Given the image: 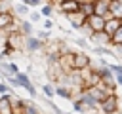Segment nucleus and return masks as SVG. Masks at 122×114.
Returning a JSON list of instances; mask_svg holds the SVG:
<instances>
[{"label":"nucleus","mask_w":122,"mask_h":114,"mask_svg":"<svg viewBox=\"0 0 122 114\" xmlns=\"http://www.w3.org/2000/svg\"><path fill=\"white\" fill-rule=\"evenodd\" d=\"M8 84L11 87H23L30 97H38V91H36V87H34V84H32V80H30V76L27 72H21L19 70L15 76H10L8 78Z\"/></svg>","instance_id":"obj_1"},{"label":"nucleus","mask_w":122,"mask_h":114,"mask_svg":"<svg viewBox=\"0 0 122 114\" xmlns=\"http://www.w3.org/2000/svg\"><path fill=\"white\" fill-rule=\"evenodd\" d=\"M99 110H101L103 114H118V112H120V101H118V95H116V93H109L107 99L101 101Z\"/></svg>","instance_id":"obj_2"},{"label":"nucleus","mask_w":122,"mask_h":114,"mask_svg":"<svg viewBox=\"0 0 122 114\" xmlns=\"http://www.w3.org/2000/svg\"><path fill=\"white\" fill-rule=\"evenodd\" d=\"M44 46H46V42L38 40L36 34H30V36H25L23 51H29V53H42V51H44Z\"/></svg>","instance_id":"obj_3"},{"label":"nucleus","mask_w":122,"mask_h":114,"mask_svg":"<svg viewBox=\"0 0 122 114\" xmlns=\"http://www.w3.org/2000/svg\"><path fill=\"white\" fill-rule=\"evenodd\" d=\"M92 66V57L86 51H74V70H86Z\"/></svg>","instance_id":"obj_4"},{"label":"nucleus","mask_w":122,"mask_h":114,"mask_svg":"<svg viewBox=\"0 0 122 114\" xmlns=\"http://www.w3.org/2000/svg\"><path fill=\"white\" fill-rule=\"evenodd\" d=\"M65 17H67L71 28H74V30H80V27H82V25L86 23V19H88V15H84L82 11H74V13H69V15H65Z\"/></svg>","instance_id":"obj_5"},{"label":"nucleus","mask_w":122,"mask_h":114,"mask_svg":"<svg viewBox=\"0 0 122 114\" xmlns=\"http://www.w3.org/2000/svg\"><path fill=\"white\" fill-rule=\"evenodd\" d=\"M0 114H15V108H13V95H11V93L0 95Z\"/></svg>","instance_id":"obj_6"},{"label":"nucleus","mask_w":122,"mask_h":114,"mask_svg":"<svg viewBox=\"0 0 122 114\" xmlns=\"http://www.w3.org/2000/svg\"><path fill=\"white\" fill-rule=\"evenodd\" d=\"M105 17L103 15H97V13H92V15H88V19H86V23L92 27V30L93 32H97V30H105Z\"/></svg>","instance_id":"obj_7"},{"label":"nucleus","mask_w":122,"mask_h":114,"mask_svg":"<svg viewBox=\"0 0 122 114\" xmlns=\"http://www.w3.org/2000/svg\"><path fill=\"white\" fill-rule=\"evenodd\" d=\"M57 8H59V11H61L63 15H69V13L80 11V0H65V2H61Z\"/></svg>","instance_id":"obj_8"},{"label":"nucleus","mask_w":122,"mask_h":114,"mask_svg":"<svg viewBox=\"0 0 122 114\" xmlns=\"http://www.w3.org/2000/svg\"><path fill=\"white\" fill-rule=\"evenodd\" d=\"M19 72V66L17 63H11V61H0V74L10 78V76H15Z\"/></svg>","instance_id":"obj_9"},{"label":"nucleus","mask_w":122,"mask_h":114,"mask_svg":"<svg viewBox=\"0 0 122 114\" xmlns=\"http://www.w3.org/2000/svg\"><path fill=\"white\" fill-rule=\"evenodd\" d=\"M95 46H111V34L107 30H97L93 32V36L90 38Z\"/></svg>","instance_id":"obj_10"},{"label":"nucleus","mask_w":122,"mask_h":114,"mask_svg":"<svg viewBox=\"0 0 122 114\" xmlns=\"http://www.w3.org/2000/svg\"><path fill=\"white\" fill-rule=\"evenodd\" d=\"M93 13L103 15L105 19H109V17H111V11H109V0H93Z\"/></svg>","instance_id":"obj_11"},{"label":"nucleus","mask_w":122,"mask_h":114,"mask_svg":"<svg viewBox=\"0 0 122 114\" xmlns=\"http://www.w3.org/2000/svg\"><path fill=\"white\" fill-rule=\"evenodd\" d=\"M17 27H19V32H21L23 36H30V34H34L32 23L27 21L25 17H17Z\"/></svg>","instance_id":"obj_12"},{"label":"nucleus","mask_w":122,"mask_h":114,"mask_svg":"<svg viewBox=\"0 0 122 114\" xmlns=\"http://www.w3.org/2000/svg\"><path fill=\"white\" fill-rule=\"evenodd\" d=\"M17 21V17L13 15V11H6V13H0V30H6L10 25H13Z\"/></svg>","instance_id":"obj_13"},{"label":"nucleus","mask_w":122,"mask_h":114,"mask_svg":"<svg viewBox=\"0 0 122 114\" xmlns=\"http://www.w3.org/2000/svg\"><path fill=\"white\" fill-rule=\"evenodd\" d=\"M11 11H13L15 17H27V15L30 13V8H29L25 2H17V4H13Z\"/></svg>","instance_id":"obj_14"},{"label":"nucleus","mask_w":122,"mask_h":114,"mask_svg":"<svg viewBox=\"0 0 122 114\" xmlns=\"http://www.w3.org/2000/svg\"><path fill=\"white\" fill-rule=\"evenodd\" d=\"M120 27H122V21H120L118 17H109V19L105 21V30H107L109 34H114Z\"/></svg>","instance_id":"obj_15"},{"label":"nucleus","mask_w":122,"mask_h":114,"mask_svg":"<svg viewBox=\"0 0 122 114\" xmlns=\"http://www.w3.org/2000/svg\"><path fill=\"white\" fill-rule=\"evenodd\" d=\"M72 110L74 112H78V114H90L92 112V108L80 99V97H76V99H72Z\"/></svg>","instance_id":"obj_16"},{"label":"nucleus","mask_w":122,"mask_h":114,"mask_svg":"<svg viewBox=\"0 0 122 114\" xmlns=\"http://www.w3.org/2000/svg\"><path fill=\"white\" fill-rule=\"evenodd\" d=\"M109 11L111 17L122 19V0H109Z\"/></svg>","instance_id":"obj_17"},{"label":"nucleus","mask_w":122,"mask_h":114,"mask_svg":"<svg viewBox=\"0 0 122 114\" xmlns=\"http://www.w3.org/2000/svg\"><path fill=\"white\" fill-rule=\"evenodd\" d=\"M42 93H44L46 99H53V97H55V84L44 82V84H42Z\"/></svg>","instance_id":"obj_18"},{"label":"nucleus","mask_w":122,"mask_h":114,"mask_svg":"<svg viewBox=\"0 0 122 114\" xmlns=\"http://www.w3.org/2000/svg\"><path fill=\"white\" fill-rule=\"evenodd\" d=\"M38 11H40V15H42V17H51V15H53V11H55V6H53L51 2H46V4H42V6H40V10H38Z\"/></svg>","instance_id":"obj_19"},{"label":"nucleus","mask_w":122,"mask_h":114,"mask_svg":"<svg viewBox=\"0 0 122 114\" xmlns=\"http://www.w3.org/2000/svg\"><path fill=\"white\" fill-rule=\"evenodd\" d=\"M34 34H36V38H38V40H42V42H48V40H50V36H51V32H50V30H46V28H40V30H36Z\"/></svg>","instance_id":"obj_20"},{"label":"nucleus","mask_w":122,"mask_h":114,"mask_svg":"<svg viewBox=\"0 0 122 114\" xmlns=\"http://www.w3.org/2000/svg\"><path fill=\"white\" fill-rule=\"evenodd\" d=\"M116 44H122V27L114 34H111V46H116Z\"/></svg>","instance_id":"obj_21"},{"label":"nucleus","mask_w":122,"mask_h":114,"mask_svg":"<svg viewBox=\"0 0 122 114\" xmlns=\"http://www.w3.org/2000/svg\"><path fill=\"white\" fill-rule=\"evenodd\" d=\"M78 32H82V34H84V38H88V40L93 36V30H92V27H90L88 23H84V25L80 27V30H78Z\"/></svg>","instance_id":"obj_22"},{"label":"nucleus","mask_w":122,"mask_h":114,"mask_svg":"<svg viewBox=\"0 0 122 114\" xmlns=\"http://www.w3.org/2000/svg\"><path fill=\"white\" fill-rule=\"evenodd\" d=\"M13 4L10 0H0V13H6V11H11Z\"/></svg>","instance_id":"obj_23"},{"label":"nucleus","mask_w":122,"mask_h":114,"mask_svg":"<svg viewBox=\"0 0 122 114\" xmlns=\"http://www.w3.org/2000/svg\"><path fill=\"white\" fill-rule=\"evenodd\" d=\"M74 42H76V46H78V48H84V49H88V48H90V42H88V38H84V36H78Z\"/></svg>","instance_id":"obj_24"},{"label":"nucleus","mask_w":122,"mask_h":114,"mask_svg":"<svg viewBox=\"0 0 122 114\" xmlns=\"http://www.w3.org/2000/svg\"><path fill=\"white\" fill-rule=\"evenodd\" d=\"M40 19H42L40 11H32V10H30V13H29V21H30V23H36V21H40Z\"/></svg>","instance_id":"obj_25"},{"label":"nucleus","mask_w":122,"mask_h":114,"mask_svg":"<svg viewBox=\"0 0 122 114\" xmlns=\"http://www.w3.org/2000/svg\"><path fill=\"white\" fill-rule=\"evenodd\" d=\"M109 68L112 74H122V65H116V63H109Z\"/></svg>","instance_id":"obj_26"},{"label":"nucleus","mask_w":122,"mask_h":114,"mask_svg":"<svg viewBox=\"0 0 122 114\" xmlns=\"http://www.w3.org/2000/svg\"><path fill=\"white\" fill-rule=\"evenodd\" d=\"M42 27H44L46 30H51V28H53V21H51V17H44V21H42Z\"/></svg>","instance_id":"obj_27"},{"label":"nucleus","mask_w":122,"mask_h":114,"mask_svg":"<svg viewBox=\"0 0 122 114\" xmlns=\"http://www.w3.org/2000/svg\"><path fill=\"white\" fill-rule=\"evenodd\" d=\"M25 4H27V6L30 8V10H32V8H40V6L44 4V2H42V0H27Z\"/></svg>","instance_id":"obj_28"},{"label":"nucleus","mask_w":122,"mask_h":114,"mask_svg":"<svg viewBox=\"0 0 122 114\" xmlns=\"http://www.w3.org/2000/svg\"><path fill=\"white\" fill-rule=\"evenodd\" d=\"M111 48H112L114 57H120V59H122V44H116V46H111Z\"/></svg>","instance_id":"obj_29"},{"label":"nucleus","mask_w":122,"mask_h":114,"mask_svg":"<svg viewBox=\"0 0 122 114\" xmlns=\"http://www.w3.org/2000/svg\"><path fill=\"white\" fill-rule=\"evenodd\" d=\"M114 82H116V86L122 87V74H114Z\"/></svg>","instance_id":"obj_30"},{"label":"nucleus","mask_w":122,"mask_h":114,"mask_svg":"<svg viewBox=\"0 0 122 114\" xmlns=\"http://www.w3.org/2000/svg\"><path fill=\"white\" fill-rule=\"evenodd\" d=\"M90 114H103V112H101V110H99V112H97V110H92Z\"/></svg>","instance_id":"obj_31"},{"label":"nucleus","mask_w":122,"mask_h":114,"mask_svg":"<svg viewBox=\"0 0 122 114\" xmlns=\"http://www.w3.org/2000/svg\"><path fill=\"white\" fill-rule=\"evenodd\" d=\"M17 2H27V0H17Z\"/></svg>","instance_id":"obj_32"},{"label":"nucleus","mask_w":122,"mask_h":114,"mask_svg":"<svg viewBox=\"0 0 122 114\" xmlns=\"http://www.w3.org/2000/svg\"><path fill=\"white\" fill-rule=\"evenodd\" d=\"M120 21H122V19H120Z\"/></svg>","instance_id":"obj_33"}]
</instances>
